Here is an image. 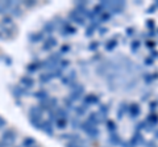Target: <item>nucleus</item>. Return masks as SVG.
<instances>
[{"label":"nucleus","instance_id":"49530a36","mask_svg":"<svg viewBox=\"0 0 158 147\" xmlns=\"http://www.w3.org/2000/svg\"><path fill=\"white\" fill-rule=\"evenodd\" d=\"M146 26L150 29V30H154V26H156V21L154 20H148L146 21Z\"/></svg>","mask_w":158,"mask_h":147},{"label":"nucleus","instance_id":"a18cd8bd","mask_svg":"<svg viewBox=\"0 0 158 147\" xmlns=\"http://www.w3.org/2000/svg\"><path fill=\"white\" fill-rule=\"evenodd\" d=\"M146 127V122H138V124L136 125V130L140 131V130H145Z\"/></svg>","mask_w":158,"mask_h":147},{"label":"nucleus","instance_id":"f257e3e1","mask_svg":"<svg viewBox=\"0 0 158 147\" xmlns=\"http://www.w3.org/2000/svg\"><path fill=\"white\" fill-rule=\"evenodd\" d=\"M79 129L85 131V133L87 134L88 138H91V139H98V138H99V135H100V130H99L96 126L91 125L88 121L81 122V126H79Z\"/></svg>","mask_w":158,"mask_h":147},{"label":"nucleus","instance_id":"2f4dec72","mask_svg":"<svg viewBox=\"0 0 158 147\" xmlns=\"http://www.w3.org/2000/svg\"><path fill=\"white\" fill-rule=\"evenodd\" d=\"M106 125H107V130L110 131V134H111V133H116L117 126H116V124H115V121L107 120V121H106Z\"/></svg>","mask_w":158,"mask_h":147},{"label":"nucleus","instance_id":"393cba45","mask_svg":"<svg viewBox=\"0 0 158 147\" xmlns=\"http://www.w3.org/2000/svg\"><path fill=\"white\" fill-rule=\"evenodd\" d=\"M11 14H12V17L13 16H16V17H20L23 14V9H21V4L20 3H13V6L11 8Z\"/></svg>","mask_w":158,"mask_h":147},{"label":"nucleus","instance_id":"f3484780","mask_svg":"<svg viewBox=\"0 0 158 147\" xmlns=\"http://www.w3.org/2000/svg\"><path fill=\"white\" fill-rule=\"evenodd\" d=\"M44 113H45V110H44L41 106L34 105V106H32L31 109H29V118H31V117H42Z\"/></svg>","mask_w":158,"mask_h":147},{"label":"nucleus","instance_id":"052dcab7","mask_svg":"<svg viewBox=\"0 0 158 147\" xmlns=\"http://www.w3.org/2000/svg\"><path fill=\"white\" fill-rule=\"evenodd\" d=\"M154 137H156V138L158 139V130H156V133H154Z\"/></svg>","mask_w":158,"mask_h":147},{"label":"nucleus","instance_id":"79ce46f5","mask_svg":"<svg viewBox=\"0 0 158 147\" xmlns=\"http://www.w3.org/2000/svg\"><path fill=\"white\" fill-rule=\"evenodd\" d=\"M99 46H100V43L95 41V42H91L90 45H88V47H87V49H88V50H90V51H96Z\"/></svg>","mask_w":158,"mask_h":147},{"label":"nucleus","instance_id":"39448f33","mask_svg":"<svg viewBox=\"0 0 158 147\" xmlns=\"http://www.w3.org/2000/svg\"><path fill=\"white\" fill-rule=\"evenodd\" d=\"M61 28H59V32H61L62 37H67V36H73V34L77 33V28H74L69 21H62L61 20Z\"/></svg>","mask_w":158,"mask_h":147},{"label":"nucleus","instance_id":"412c9836","mask_svg":"<svg viewBox=\"0 0 158 147\" xmlns=\"http://www.w3.org/2000/svg\"><path fill=\"white\" fill-rule=\"evenodd\" d=\"M29 122H31V125L36 130H41L44 120H42V117H31V118H29Z\"/></svg>","mask_w":158,"mask_h":147},{"label":"nucleus","instance_id":"72a5a7b5","mask_svg":"<svg viewBox=\"0 0 158 147\" xmlns=\"http://www.w3.org/2000/svg\"><path fill=\"white\" fill-rule=\"evenodd\" d=\"M34 146H36V141H34L32 137H27V138L23 141V147H34Z\"/></svg>","mask_w":158,"mask_h":147},{"label":"nucleus","instance_id":"7c9ffc66","mask_svg":"<svg viewBox=\"0 0 158 147\" xmlns=\"http://www.w3.org/2000/svg\"><path fill=\"white\" fill-rule=\"evenodd\" d=\"M117 45H118V43H117V41L115 40V38H113V40H110V41L106 43V50L107 51H113L116 49Z\"/></svg>","mask_w":158,"mask_h":147},{"label":"nucleus","instance_id":"2eb2a0df","mask_svg":"<svg viewBox=\"0 0 158 147\" xmlns=\"http://www.w3.org/2000/svg\"><path fill=\"white\" fill-rule=\"evenodd\" d=\"M28 41L31 43H37L44 41V33L42 32H33L28 36Z\"/></svg>","mask_w":158,"mask_h":147},{"label":"nucleus","instance_id":"4468645a","mask_svg":"<svg viewBox=\"0 0 158 147\" xmlns=\"http://www.w3.org/2000/svg\"><path fill=\"white\" fill-rule=\"evenodd\" d=\"M99 102H100V99H99V96L94 95V93L87 95V96L83 97V104H85L86 106H88V105H94V104H99Z\"/></svg>","mask_w":158,"mask_h":147},{"label":"nucleus","instance_id":"c03bdc74","mask_svg":"<svg viewBox=\"0 0 158 147\" xmlns=\"http://www.w3.org/2000/svg\"><path fill=\"white\" fill-rule=\"evenodd\" d=\"M71 126L74 127V129H79V126H81V121H79V118L71 120Z\"/></svg>","mask_w":158,"mask_h":147},{"label":"nucleus","instance_id":"680f3d73","mask_svg":"<svg viewBox=\"0 0 158 147\" xmlns=\"http://www.w3.org/2000/svg\"><path fill=\"white\" fill-rule=\"evenodd\" d=\"M154 7H156V8H158V0H157V2L154 3Z\"/></svg>","mask_w":158,"mask_h":147},{"label":"nucleus","instance_id":"1a4fd4ad","mask_svg":"<svg viewBox=\"0 0 158 147\" xmlns=\"http://www.w3.org/2000/svg\"><path fill=\"white\" fill-rule=\"evenodd\" d=\"M75 79H77V71H70V74H67L66 76H62L61 77V81H62V84L63 85H71L73 83H75Z\"/></svg>","mask_w":158,"mask_h":147},{"label":"nucleus","instance_id":"37998d69","mask_svg":"<svg viewBox=\"0 0 158 147\" xmlns=\"http://www.w3.org/2000/svg\"><path fill=\"white\" fill-rule=\"evenodd\" d=\"M37 4V2H34V0H28V2H24L23 3V6L24 7H27V8H32V7H34Z\"/></svg>","mask_w":158,"mask_h":147},{"label":"nucleus","instance_id":"ea45409f","mask_svg":"<svg viewBox=\"0 0 158 147\" xmlns=\"http://www.w3.org/2000/svg\"><path fill=\"white\" fill-rule=\"evenodd\" d=\"M63 104H65V109L67 110H71V109H74V104H73V101L69 99V97H66L65 100H63Z\"/></svg>","mask_w":158,"mask_h":147},{"label":"nucleus","instance_id":"9b49d317","mask_svg":"<svg viewBox=\"0 0 158 147\" xmlns=\"http://www.w3.org/2000/svg\"><path fill=\"white\" fill-rule=\"evenodd\" d=\"M69 20H71V21H74L75 24H78L79 26L85 25V17H82L81 14H78V12L75 11V9H73V11L69 13Z\"/></svg>","mask_w":158,"mask_h":147},{"label":"nucleus","instance_id":"cd10ccee","mask_svg":"<svg viewBox=\"0 0 158 147\" xmlns=\"http://www.w3.org/2000/svg\"><path fill=\"white\" fill-rule=\"evenodd\" d=\"M54 29H56V24H54L53 21H48L44 24V28H42V33H48L49 36L54 32Z\"/></svg>","mask_w":158,"mask_h":147},{"label":"nucleus","instance_id":"603ef678","mask_svg":"<svg viewBox=\"0 0 158 147\" xmlns=\"http://www.w3.org/2000/svg\"><path fill=\"white\" fill-rule=\"evenodd\" d=\"M127 36L128 37H133V36H135V28H128L127 29Z\"/></svg>","mask_w":158,"mask_h":147},{"label":"nucleus","instance_id":"58836bf2","mask_svg":"<svg viewBox=\"0 0 158 147\" xmlns=\"http://www.w3.org/2000/svg\"><path fill=\"white\" fill-rule=\"evenodd\" d=\"M92 12H94V14H95V16H100V14H102V13H104L106 11L102 8L100 4H96V6L92 8Z\"/></svg>","mask_w":158,"mask_h":147},{"label":"nucleus","instance_id":"a19ab883","mask_svg":"<svg viewBox=\"0 0 158 147\" xmlns=\"http://www.w3.org/2000/svg\"><path fill=\"white\" fill-rule=\"evenodd\" d=\"M70 50H71V46L70 45H62L61 46V49H59V53L62 54H67V53H70Z\"/></svg>","mask_w":158,"mask_h":147},{"label":"nucleus","instance_id":"864d4df0","mask_svg":"<svg viewBox=\"0 0 158 147\" xmlns=\"http://www.w3.org/2000/svg\"><path fill=\"white\" fill-rule=\"evenodd\" d=\"M156 9H157V8L154 7V4H153V6H150L149 8H148V9H146V13H149V14H152V13H154V12H156Z\"/></svg>","mask_w":158,"mask_h":147},{"label":"nucleus","instance_id":"4d7b16f0","mask_svg":"<svg viewBox=\"0 0 158 147\" xmlns=\"http://www.w3.org/2000/svg\"><path fill=\"white\" fill-rule=\"evenodd\" d=\"M6 125H7V121L4 120L3 117H0V129H3V127L6 126Z\"/></svg>","mask_w":158,"mask_h":147},{"label":"nucleus","instance_id":"6e6552de","mask_svg":"<svg viewBox=\"0 0 158 147\" xmlns=\"http://www.w3.org/2000/svg\"><path fill=\"white\" fill-rule=\"evenodd\" d=\"M34 84H36V81H34V79H33L32 76L25 75V76H23L21 79H20V85H21L23 88H25L27 91L31 89V88H33Z\"/></svg>","mask_w":158,"mask_h":147},{"label":"nucleus","instance_id":"8fccbe9b","mask_svg":"<svg viewBox=\"0 0 158 147\" xmlns=\"http://www.w3.org/2000/svg\"><path fill=\"white\" fill-rule=\"evenodd\" d=\"M65 147H86V145H79V143H74V142H69V143H66Z\"/></svg>","mask_w":158,"mask_h":147},{"label":"nucleus","instance_id":"ddd939ff","mask_svg":"<svg viewBox=\"0 0 158 147\" xmlns=\"http://www.w3.org/2000/svg\"><path fill=\"white\" fill-rule=\"evenodd\" d=\"M28 93V91L25 89V88H23L21 85H15L13 88H12V95H13V97L15 99H21V97H24Z\"/></svg>","mask_w":158,"mask_h":147},{"label":"nucleus","instance_id":"c9c22d12","mask_svg":"<svg viewBox=\"0 0 158 147\" xmlns=\"http://www.w3.org/2000/svg\"><path fill=\"white\" fill-rule=\"evenodd\" d=\"M112 18V14L110 13V12H104V13H102L100 16H99V22H106V21H108V20H111Z\"/></svg>","mask_w":158,"mask_h":147},{"label":"nucleus","instance_id":"473e14b6","mask_svg":"<svg viewBox=\"0 0 158 147\" xmlns=\"http://www.w3.org/2000/svg\"><path fill=\"white\" fill-rule=\"evenodd\" d=\"M87 108L85 104H82V105H79V106H74V110H75V113L78 116H83V114H86V112H87Z\"/></svg>","mask_w":158,"mask_h":147},{"label":"nucleus","instance_id":"e2e57ef3","mask_svg":"<svg viewBox=\"0 0 158 147\" xmlns=\"http://www.w3.org/2000/svg\"><path fill=\"white\" fill-rule=\"evenodd\" d=\"M34 147H38V146H34Z\"/></svg>","mask_w":158,"mask_h":147},{"label":"nucleus","instance_id":"bf43d9fd","mask_svg":"<svg viewBox=\"0 0 158 147\" xmlns=\"http://www.w3.org/2000/svg\"><path fill=\"white\" fill-rule=\"evenodd\" d=\"M156 34H157V33H156L154 30H150L149 33H148V36H149V37H154V36H156Z\"/></svg>","mask_w":158,"mask_h":147},{"label":"nucleus","instance_id":"4be33fe9","mask_svg":"<svg viewBox=\"0 0 158 147\" xmlns=\"http://www.w3.org/2000/svg\"><path fill=\"white\" fill-rule=\"evenodd\" d=\"M53 79H54L53 72H44V74H41V75H40V77H38L40 83H42V84H46V83H50Z\"/></svg>","mask_w":158,"mask_h":147},{"label":"nucleus","instance_id":"20e7f679","mask_svg":"<svg viewBox=\"0 0 158 147\" xmlns=\"http://www.w3.org/2000/svg\"><path fill=\"white\" fill-rule=\"evenodd\" d=\"M17 28L16 25L12 26H0V40L7 41V40H12V38L16 36Z\"/></svg>","mask_w":158,"mask_h":147},{"label":"nucleus","instance_id":"de8ad7c7","mask_svg":"<svg viewBox=\"0 0 158 147\" xmlns=\"http://www.w3.org/2000/svg\"><path fill=\"white\" fill-rule=\"evenodd\" d=\"M157 108H158V101H157V100H156V101H152L150 104H149V109H150V112H154Z\"/></svg>","mask_w":158,"mask_h":147},{"label":"nucleus","instance_id":"7ed1b4c3","mask_svg":"<svg viewBox=\"0 0 158 147\" xmlns=\"http://www.w3.org/2000/svg\"><path fill=\"white\" fill-rule=\"evenodd\" d=\"M17 139V133L12 129H6L2 134V138H0V142L6 146V147H11L13 146V143Z\"/></svg>","mask_w":158,"mask_h":147},{"label":"nucleus","instance_id":"0eeeda50","mask_svg":"<svg viewBox=\"0 0 158 147\" xmlns=\"http://www.w3.org/2000/svg\"><path fill=\"white\" fill-rule=\"evenodd\" d=\"M128 113H129V116H131L132 120L137 118V117L140 116V113H141L140 105H138L137 102H132V104H129V106H128Z\"/></svg>","mask_w":158,"mask_h":147},{"label":"nucleus","instance_id":"9d476101","mask_svg":"<svg viewBox=\"0 0 158 147\" xmlns=\"http://www.w3.org/2000/svg\"><path fill=\"white\" fill-rule=\"evenodd\" d=\"M129 143L132 147H136V146H141V145H145V139H144V135H142L140 131H136L135 135L132 137V139L129 141Z\"/></svg>","mask_w":158,"mask_h":147},{"label":"nucleus","instance_id":"a211bd4d","mask_svg":"<svg viewBox=\"0 0 158 147\" xmlns=\"http://www.w3.org/2000/svg\"><path fill=\"white\" fill-rule=\"evenodd\" d=\"M108 112H110V108L104 104H99V112H98V116L100 117L102 122L103 121H107V117H108Z\"/></svg>","mask_w":158,"mask_h":147},{"label":"nucleus","instance_id":"c85d7f7f","mask_svg":"<svg viewBox=\"0 0 158 147\" xmlns=\"http://www.w3.org/2000/svg\"><path fill=\"white\" fill-rule=\"evenodd\" d=\"M157 79H158V72H156V74H145V75L142 76V80H144L145 84H150V83H153Z\"/></svg>","mask_w":158,"mask_h":147},{"label":"nucleus","instance_id":"a878e982","mask_svg":"<svg viewBox=\"0 0 158 147\" xmlns=\"http://www.w3.org/2000/svg\"><path fill=\"white\" fill-rule=\"evenodd\" d=\"M38 70H41V62H32V63H29V65L27 66V71L29 74H34V72H37Z\"/></svg>","mask_w":158,"mask_h":147},{"label":"nucleus","instance_id":"4c0bfd02","mask_svg":"<svg viewBox=\"0 0 158 147\" xmlns=\"http://www.w3.org/2000/svg\"><path fill=\"white\" fill-rule=\"evenodd\" d=\"M69 66H70V61H67V59H61V61H59V63H58V68L61 71H63Z\"/></svg>","mask_w":158,"mask_h":147},{"label":"nucleus","instance_id":"13d9d810","mask_svg":"<svg viewBox=\"0 0 158 147\" xmlns=\"http://www.w3.org/2000/svg\"><path fill=\"white\" fill-rule=\"evenodd\" d=\"M145 146L146 147H156V143L153 141H149V142H145Z\"/></svg>","mask_w":158,"mask_h":147},{"label":"nucleus","instance_id":"3c124183","mask_svg":"<svg viewBox=\"0 0 158 147\" xmlns=\"http://www.w3.org/2000/svg\"><path fill=\"white\" fill-rule=\"evenodd\" d=\"M144 65H145V66H153V65H154V61H153L150 57H149V58H145Z\"/></svg>","mask_w":158,"mask_h":147},{"label":"nucleus","instance_id":"f704fd0d","mask_svg":"<svg viewBox=\"0 0 158 147\" xmlns=\"http://www.w3.org/2000/svg\"><path fill=\"white\" fill-rule=\"evenodd\" d=\"M54 122H56V127L59 130H65L67 127V121H65V120H56Z\"/></svg>","mask_w":158,"mask_h":147},{"label":"nucleus","instance_id":"f8f14e48","mask_svg":"<svg viewBox=\"0 0 158 147\" xmlns=\"http://www.w3.org/2000/svg\"><path fill=\"white\" fill-rule=\"evenodd\" d=\"M54 116H56V120L69 121V112L62 106H57L56 108V110H54Z\"/></svg>","mask_w":158,"mask_h":147},{"label":"nucleus","instance_id":"5fc2aeb1","mask_svg":"<svg viewBox=\"0 0 158 147\" xmlns=\"http://www.w3.org/2000/svg\"><path fill=\"white\" fill-rule=\"evenodd\" d=\"M150 58H152L153 61L157 59V58H158V51H157V50H152V53H150Z\"/></svg>","mask_w":158,"mask_h":147},{"label":"nucleus","instance_id":"5701e85b","mask_svg":"<svg viewBox=\"0 0 158 147\" xmlns=\"http://www.w3.org/2000/svg\"><path fill=\"white\" fill-rule=\"evenodd\" d=\"M87 121L90 122L91 125H94V126H98L99 124H102L100 117H99V116H98V113H95V112H91V113L88 114V118H87Z\"/></svg>","mask_w":158,"mask_h":147},{"label":"nucleus","instance_id":"dca6fc26","mask_svg":"<svg viewBox=\"0 0 158 147\" xmlns=\"http://www.w3.org/2000/svg\"><path fill=\"white\" fill-rule=\"evenodd\" d=\"M41 130L44 131L45 134H48V135H50V137H53L54 135V127H53V124L50 121H45L44 120V122H42V127H41Z\"/></svg>","mask_w":158,"mask_h":147},{"label":"nucleus","instance_id":"09e8293b","mask_svg":"<svg viewBox=\"0 0 158 147\" xmlns=\"http://www.w3.org/2000/svg\"><path fill=\"white\" fill-rule=\"evenodd\" d=\"M156 45H157V43H156L154 41H146V43H145V46H146L148 49H152V50H154Z\"/></svg>","mask_w":158,"mask_h":147},{"label":"nucleus","instance_id":"6ab92c4d","mask_svg":"<svg viewBox=\"0 0 158 147\" xmlns=\"http://www.w3.org/2000/svg\"><path fill=\"white\" fill-rule=\"evenodd\" d=\"M121 142H123V139L120 138V135H118L117 133H111V134H110V138H108V143H110L111 146H120Z\"/></svg>","mask_w":158,"mask_h":147},{"label":"nucleus","instance_id":"423d86ee","mask_svg":"<svg viewBox=\"0 0 158 147\" xmlns=\"http://www.w3.org/2000/svg\"><path fill=\"white\" fill-rule=\"evenodd\" d=\"M58 45V41H57V38L56 37H52V36H49L45 42H44V45H42V50L44 51H50L52 49H54Z\"/></svg>","mask_w":158,"mask_h":147},{"label":"nucleus","instance_id":"bb28decb","mask_svg":"<svg viewBox=\"0 0 158 147\" xmlns=\"http://www.w3.org/2000/svg\"><path fill=\"white\" fill-rule=\"evenodd\" d=\"M12 25H15L12 16H8V14H6V16L2 17V20H0V26H12Z\"/></svg>","mask_w":158,"mask_h":147},{"label":"nucleus","instance_id":"f03ea898","mask_svg":"<svg viewBox=\"0 0 158 147\" xmlns=\"http://www.w3.org/2000/svg\"><path fill=\"white\" fill-rule=\"evenodd\" d=\"M69 88H70V95H69V99H70L73 102L74 101H78L81 100L83 95H85V87H83L82 84H78V83H73L71 85H69Z\"/></svg>","mask_w":158,"mask_h":147},{"label":"nucleus","instance_id":"6e6d98bb","mask_svg":"<svg viewBox=\"0 0 158 147\" xmlns=\"http://www.w3.org/2000/svg\"><path fill=\"white\" fill-rule=\"evenodd\" d=\"M107 32H108V29H107V28H103V26L99 28V34H100V36H104Z\"/></svg>","mask_w":158,"mask_h":147},{"label":"nucleus","instance_id":"c756f323","mask_svg":"<svg viewBox=\"0 0 158 147\" xmlns=\"http://www.w3.org/2000/svg\"><path fill=\"white\" fill-rule=\"evenodd\" d=\"M146 124H150V125H153V126H157L158 125V116L156 114V113H150L149 116L146 117Z\"/></svg>","mask_w":158,"mask_h":147},{"label":"nucleus","instance_id":"aec40b11","mask_svg":"<svg viewBox=\"0 0 158 147\" xmlns=\"http://www.w3.org/2000/svg\"><path fill=\"white\" fill-rule=\"evenodd\" d=\"M128 106H129V104H128V102H125V101L120 102V105H118V109H117V113H116L118 120H121L123 117H124V114L128 112Z\"/></svg>","mask_w":158,"mask_h":147},{"label":"nucleus","instance_id":"e433bc0d","mask_svg":"<svg viewBox=\"0 0 158 147\" xmlns=\"http://www.w3.org/2000/svg\"><path fill=\"white\" fill-rule=\"evenodd\" d=\"M140 46H141V42L138 41V40L132 41V42H131V51H132V53H137L138 49H140Z\"/></svg>","mask_w":158,"mask_h":147},{"label":"nucleus","instance_id":"b1692460","mask_svg":"<svg viewBox=\"0 0 158 147\" xmlns=\"http://www.w3.org/2000/svg\"><path fill=\"white\" fill-rule=\"evenodd\" d=\"M33 97H36V99L40 100V101H44V100H48L50 96H49V92L46 89H40L37 92H34Z\"/></svg>","mask_w":158,"mask_h":147}]
</instances>
